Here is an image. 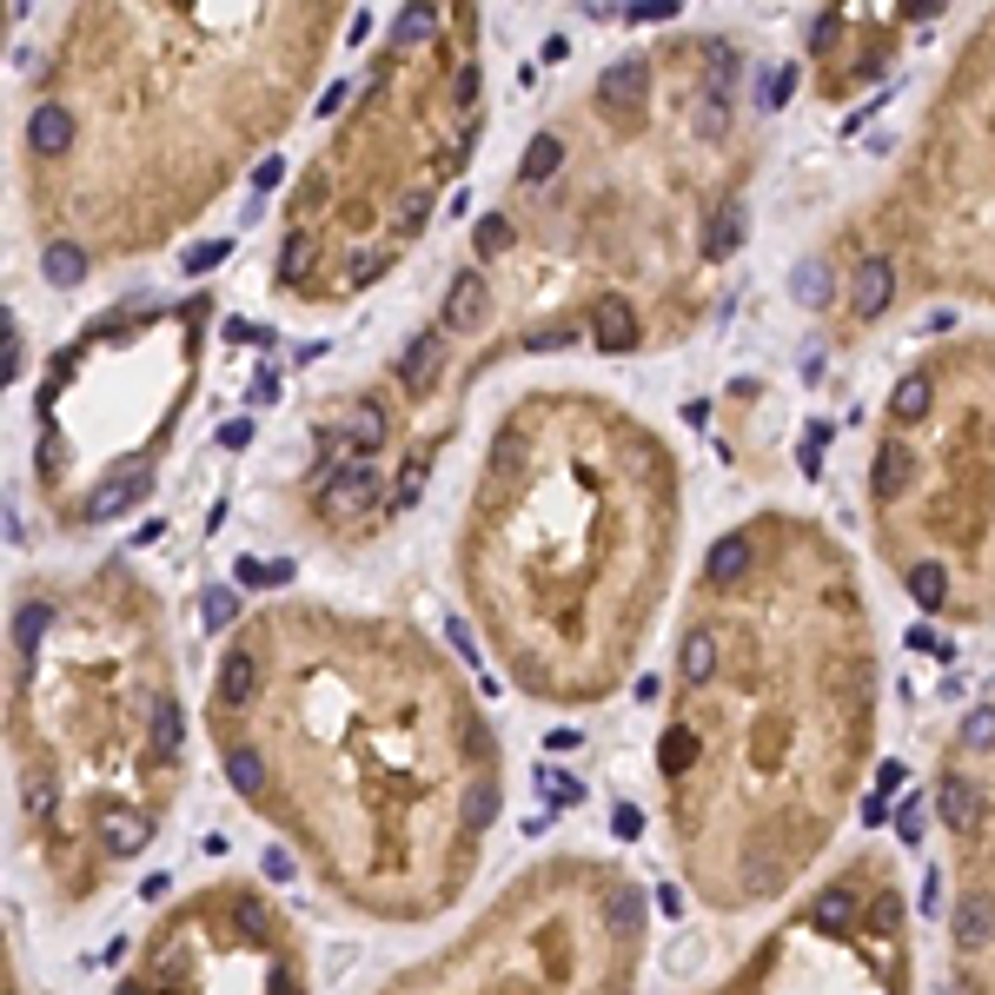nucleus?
Returning a JSON list of instances; mask_svg holds the SVG:
<instances>
[{"mask_svg": "<svg viewBox=\"0 0 995 995\" xmlns=\"http://www.w3.org/2000/svg\"><path fill=\"white\" fill-rule=\"evenodd\" d=\"M770 159V100L724 27L618 46L518 146L465 232L432 319L312 432L299 505L319 538L372 545L405 518L498 365L691 345L730 292Z\"/></svg>", "mask_w": 995, "mask_h": 995, "instance_id": "nucleus-1", "label": "nucleus"}, {"mask_svg": "<svg viewBox=\"0 0 995 995\" xmlns=\"http://www.w3.org/2000/svg\"><path fill=\"white\" fill-rule=\"evenodd\" d=\"M199 717L226 790L345 916L418 930L471 896L511 764L471 671L425 624L266 598L226 631Z\"/></svg>", "mask_w": 995, "mask_h": 995, "instance_id": "nucleus-2", "label": "nucleus"}, {"mask_svg": "<svg viewBox=\"0 0 995 995\" xmlns=\"http://www.w3.org/2000/svg\"><path fill=\"white\" fill-rule=\"evenodd\" d=\"M883 750V618L830 518L764 505L697 558L651 737L677 883L711 916L790 903Z\"/></svg>", "mask_w": 995, "mask_h": 995, "instance_id": "nucleus-3", "label": "nucleus"}, {"mask_svg": "<svg viewBox=\"0 0 995 995\" xmlns=\"http://www.w3.org/2000/svg\"><path fill=\"white\" fill-rule=\"evenodd\" d=\"M345 40L339 0L66 7L13 106V199L53 292L193 239L299 126Z\"/></svg>", "mask_w": 995, "mask_h": 995, "instance_id": "nucleus-4", "label": "nucleus"}, {"mask_svg": "<svg viewBox=\"0 0 995 995\" xmlns=\"http://www.w3.org/2000/svg\"><path fill=\"white\" fill-rule=\"evenodd\" d=\"M684 458L604 385H525L471 465L452 584L491 671L538 711L611 704L677 591Z\"/></svg>", "mask_w": 995, "mask_h": 995, "instance_id": "nucleus-5", "label": "nucleus"}, {"mask_svg": "<svg viewBox=\"0 0 995 995\" xmlns=\"http://www.w3.org/2000/svg\"><path fill=\"white\" fill-rule=\"evenodd\" d=\"M13 850L53 916H93L193 790L186 657L166 591L133 558L46 564L7 611Z\"/></svg>", "mask_w": 995, "mask_h": 995, "instance_id": "nucleus-6", "label": "nucleus"}, {"mask_svg": "<svg viewBox=\"0 0 995 995\" xmlns=\"http://www.w3.org/2000/svg\"><path fill=\"white\" fill-rule=\"evenodd\" d=\"M485 126L491 13L398 7L279 199L266 299L292 319L372 299L438 226L452 186L485 146Z\"/></svg>", "mask_w": 995, "mask_h": 995, "instance_id": "nucleus-7", "label": "nucleus"}, {"mask_svg": "<svg viewBox=\"0 0 995 995\" xmlns=\"http://www.w3.org/2000/svg\"><path fill=\"white\" fill-rule=\"evenodd\" d=\"M863 525L930 624H995V325L930 339L883 385L863 445Z\"/></svg>", "mask_w": 995, "mask_h": 995, "instance_id": "nucleus-8", "label": "nucleus"}, {"mask_svg": "<svg viewBox=\"0 0 995 995\" xmlns=\"http://www.w3.org/2000/svg\"><path fill=\"white\" fill-rule=\"evenodd\" d=\"M213 292H139L93 312L33 379L27 485L60 538H93L146 511L199 405Z\"/></svg>", "mask_w": 995, "mask_h": 995, "instance_id": "nucleus-9", "label": "nucleus"}, {"mask_svg": "<svg viewBox=\"0 0 995 995\" xmlns=\"http://www.w3.org/2000/svg\"><path fill=\"white\" fill-rule=\"evenodd\" d=\"M830 292L843 339L923 299L995 312V7L963 27L890 179L837 232L823 259Z\"/></svg>", "mask_w": 995, "mask_h": 995, "instance_id": "nucleus-10", "label": "nucleus"}, {"mask_svg": "<svg viewBox=\"0 0 995 995\" xmlns=\"http://www.w3.org/2000/svg\"><path fill=\"white\" fill-rule=\"evenodd\" d=\"M651 896L618 850H545L372 995H644Z\"/></svg>", "mask_w": 995, "mask_h": 995, "instance_id": "nucleus-11", "label": "nucleus"}, {"mask_svg": "<svg viewBox=\"0 0 995 995\" xmlns=\"http://www.w3.org/2000/svg\"><path fill=\"white\" fill-rule=\"evenodd\" d=\"M916 910L890 843H857L810 877L770 930L697 995H916Z\"/></svg>", "mask_w": 995, "mask_h": 995, "instance_id": "nucleus-12", "label": "nucleus"}, {"mask_svg": "<svg viewBox=\"0 0 995 995\" xmlns=\"http://www.w3.org/2000/svg\"><path fill=\"white\" fill-rule=\"evenodd\" d=\"M106 995H312L305 923L246 870L166 896Z\"/></svg>", "mask_w": 995, "mask_h": 995, "instance_id": "nucleus-13", "label": "nucleus"}, {"mask_svg": "<svg viewBox=\"0 0 995 995\" xmlns=\"http://www.w3.org/2000/svg\"><path fill=\"white\" fill-rule=\"evenodd\" d=\"M930 817L943 843L950 989L995 995V691L943 737L930 770Z\"/></svg>", "mask_w": 995, "mask_h": 995, "instance_id": "nucleus-14", "label": "nucleus"}, {"mask_svg": "<svg viewBox=\"0 0 995 995\" xmlns=\"http://www.w3.org/2000/svg\"><path fill=\"white\" fill-rule=\"evenodd\" d=\"M916 27H923V7H903V13H857V7L823 13L810 27V93L823 106H843V100L870 93L896 66L903 40Z\"/></svg>", "mask_w": 995, "mask_h": 995, "instance_id": "nucleus-15", "label": "nucleus"}, {"mask_svg": "<svg viewBox=\"0 0 995 995\" xmlns=\"http://www.w3.org/2000/svg\"><path fill=\"white\" fill-rule=\"evenodd\" d=\"M0 995H27V983H20V956H13V923H7V970H0Z\"/></svg>", "mask_w": 995, "mask_h": 995, "instance_id": "nucleus-16", "label": "nucleus"}]
</instances>
